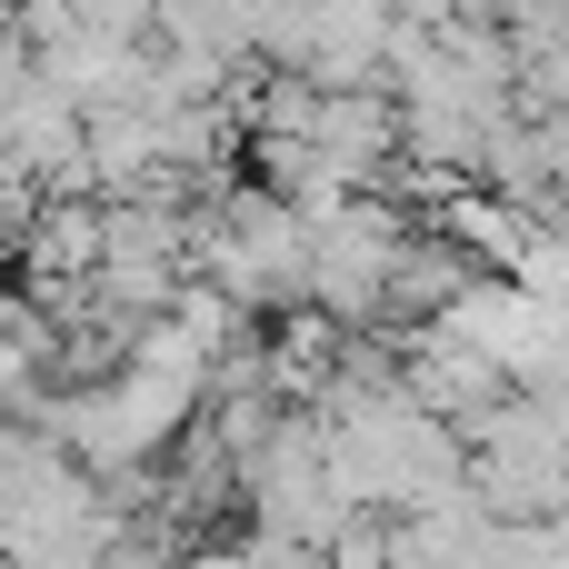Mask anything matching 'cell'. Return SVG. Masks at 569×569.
I'll use <instances>...</instances> for the list:
<instances>
[{"label":"cell","instance_id":"obj_1","mask_svg":"<svg viewBox=\"0 0 569 569\" xmlns=\"http://www.w3.org/2000/svg\"><path fill=\"white\" fill-rule=\"evenodd\" d=\"M150 30L160 50H190V60H240L250 50V0H150Z\"/></svg>","mask_w":569,"mask_h":569},{"label":"cell","instance_id":"obj_2","mask_svg":"<svg viewBox=\"0 0 569 569\" xmlns=\"http://www.w3.org/2000/svg\"><path fill=\"white\" fill-rule=\"evenodd\" d=\"M30 80H40V50H30V30H10V20H0V110H10Z\"/></svg>","mask_w":569,"mask_h":569},{"label":"cell","instance_id":"obj_3","mask_svg":"<svg viewBox=\"0 0 569 569\" xmlns=\"http://www.w3.org/2000/svg\"><path fill=\"white\" fill-rule=\"evenodd\" d=\"M320 569H390V540H370V530H340Z\"/></svg>","mask_w":569,"mask_h":569},{"label":"cell","instance_id":"obj_4","mask_svg":"<svg viewBox=\"0 0 569 569\" xmlns=\"http://www.w3.org/2000/svg\"><path fill=\"white\" fill-rule=\"evenodd\" d=\"M0 250H10V210H0Z\"/></svg>","mask_w":569,"mask_h":569}]
</instances>
